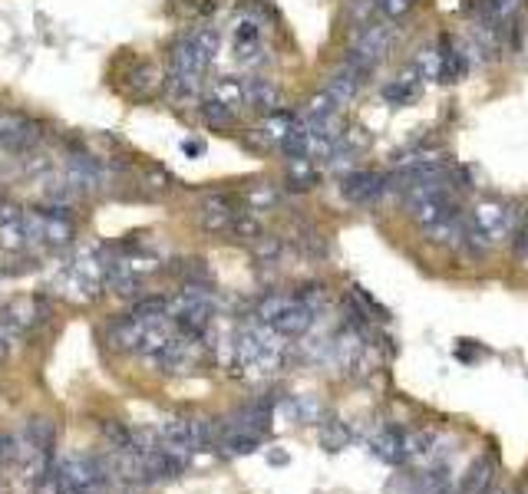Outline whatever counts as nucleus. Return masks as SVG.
<instances>
[{
	"instance_id": "obj_1",
	"label": "nucleus",
	"mask_w": 528,
	"mask_h": 494,
	"mask_svg": "<svg viewBox=\"0 0 528 494\" xmlns=\"http://www.w3.org/2000/svg\"><path fill=\"white\" fill-rule=\"evenodd\" d=\"M221 47V33L218 27L211 23H199L189 33L175 40L169 47V69H179V73H192V77H205L211 67V59L218 57Z\"/></svg>"
},
{
	"instance_id": "obj_2",
	"label": "nucleus",
	"mask_w": 528,
	"mask_h": 494,
	"mask_svg": "<svg viewBox=\"0 0 528 494\" xmlns=\"http://www.w3.org/2000/svg\"><path fill=\"white\" fill-rule=\"evenodd\" d=\"M394 43H396V30L390 23H360L350 40V47H347V67L360 73V77H370L380 63H384L390 53H394Z\"/></svg>"
},
{
	"instance_id": "obj_3",
	"label": "nucleus",
	"mask_w": 528,
	"mask_h": 494,
	"mask_svg": "<svg viewBox=\"0 0 528 494\" xmlns=\"http://www.w3.org/2000/svg\"><path fill=\"white\" fill-rule=\"evenodd\" d=\"M43 133L40 123L20 109H0V152L4 155H30L40 145Z\"/></svg>"
},
{
	"instance_id": "obj_4",
	"label": "nucleus",
	"mask_w": 528,
	"mask_h": 494,
	"mask_svg": "<svg viewBox=\"0 0 528 494\" xmlns=\"http://www.w3.org/2000/svg\"><path fill=\"white\" fill-rule=\"evenodd\" d=\"M231 47H235V59L241 67H261L264 63V27L255 14H241L231 23Z\"/></svg>"
},
{
	"instance_id": "obj_5",
	"label": "nucleus",
	"mask_w": 528,
	"mask_h": 494,
	"mask_svg": "<svg viewBox=\"0 0 528 494\" xmlns=\"http://www.w3.org/2000/svg\"><path fill=\"white\" fill-rule=\"evenodd\" d=\"M63 485L77 494H97L109 478V468L93 455H73L57 468Z\"/></svg>"
},
{
	"instance_id": "obj_6",
	"label": "nucleus",
	"mask_w": 528,
	"mask_h": 494,
	"mask_svg": "<svg viewBox=\"0 0 528 494\" xmlns=\"http://www.w3.org/2000/svg\"><path fill=\"white\" fill-rule=\"evenodd\" d=\"M386 188H390V178L370 169H350L340 178V191L350 205H374Z\"/></svg>"
},
{
	"instance_id": "obj_7",
	"label": "nucleus",
	"mask_w": 528,
	"mask_h": 494,
	"mask_svg": "<svg viewBox=\"0 0 528 494\" xmlns=\"http://www.w3.org/2000/svg\"><path fill=\"white\" fill-rule=\"evenodd\" d=\"M238 211H241L238 201L231 198V195L215 191V195H208L202 201V208H199V224H202V231L221 238V234H231V221H235Z\"/></svg>"
},
{
	"instance_id": "obj_8",
	"label": "nucleus",
	"mask_w": 528,
	"mask_h": 494,
	"mask_svg": "<svg viewBox=\"0 0 528 494\" xmlns=\"http://www.w3.org/2000/svg\"><path fill=\"white\" fill-rule=\"evenodd\" d=\"M298 115L294 113H271L261 119V125L251 133V142L258 145V149H281L284 145V139H288L294 129H298Z\"/></svg>"
},
{
	"instance_id": "obj_9",
	"label": "nucleus",
	"mask_w": 528,
	"mask_h": 494,
	"mask_svg": "<svg viewBox=\"0 0 528 494\" xmlns=\"http://www.w3.org/2000/svg\"><path fill=\"white\" fill-rule=\"evenodd\" d=\"M0 247L4 251H23V247H30L27 215L17 205H4V201H0Z\"/></svg>"
},
{
	"instance_id": "obj_10",
	"label": "nucleus",
	"mask_w": 528,
	"mask_h": 494,
	"mask_svg": "<svg viewBox=\"0 0 528 494\" xmlns=\"http://www.w3.org/2000/svg\"><path fill=\"white\" fill-rule=\"evenodd\" d=\"M162 93L172 105H192V103H199V96H202V77L169 69L162 77Z\"/></svg>"
},
{
	"instance_id": "obj_11",
	"label": "nucleus",
	"mask_w": 528,
	"mask_h": 494,
	"mask_svg": "<svg viewBox=\"0 0 528 494\" xmlns=\"http://www.w3.org/2000/svg\"><path fill=\"white\" fill-rule=\"evenodd\" d=\"M472 221L486 231V238H489L492 244H496L499 238H505V234L512 231V211L502 208L499 201H482L479 208L472 211Z\"/></svg>"
},
{
	"instance_id": "obj_12",
	"label": "nucleus",
	"mask_w": 528,
	"mask_h": 494,
	"mask_svg": "<svg viewBox=\"0 0 528 494\" xmlns=\"http://www.w3.org/2000/svg\"><path fill=\"white\" fill-rule=\"evenodd\" d=\"M245 105L255 109L261 115H271L281 109V89L271 79H261V77H251L245 79Z\"/></svg>"
},
{
	"instance_id": "obj_13",
	"label": "nucleus",
	"mask_w": 528,
	"mask_h": 494,
	"mask_svg": "<svg viewBox=\"0 0 528 494\" xmlns=\"http://www.w3.org/2000/svg\"><path fill=\"white\" fill-rule=\"evenodd\" d=\"M364 86V77L360 73H354V69L347 67H340V69H334L330 73V79H327V86H324V93H330V99H334L337 105H350L357 99V89Z\"/></svg>"
},
{
	"instance_id": "obj_14",
	"label": "nucleus",
	"mask_w": 528,
	"mask_h": 494,
	"mask_svg": "<svg viewBox=\"0 0 528 494\" xmlns=\"http://www.w3.org/2000/svg\"><path fill=\"white\" fill-rule=\"evenodd\" d=\"M314 314L317 310H310V306H304V304L294 300V304H291L288 310H284V314H281L278 320L268 324V326L274 333H281V336H304V333L314 326Z\"/></svg>"
},
{
	"instance_id": "obj_15",
	"label": "nucleus",
	"mask_w": 528,
	"mask_h": 494,
	"mask_svg": "<svg viewBox=\"0 0 528 494\" xmlns=\"http://www.w3.org/2000/svg\"><path fill=\"white\" fill-rule=\"evenodd\" d=\"M374 455L384 458L386 465H403L406 458H410L406 455V432L403 428H396V425L384 428V432L374 438Z\"/></svg>"
},
{
	"instance_id": "obj_16",
	"label": "nucleus",
	"mask_w": 528,
	"mask_h": 494,
	"mask_svg": "<svg viewBox=\"0 0 528 494\" xmlns=\"http://www.w3.org/2000/svg\"><path fill=\"white\" fill-rule=\"evenodd\" d=\"M334 360L340 370L357 372L364 366V340H360V330H344L334 343Z\"/></svg>"
},
{
	"instance_id": "obj_17",
	"label": "nucleus",
	"mask_w": 528,
	"mask_h": 494,
	"mask_svg": "<svg viewBox=\"0 0 528 494\" xmlns=\"http://www.w3.org/2000/svg\"><path fill=\"white\" fill-rule=\"evenodd\" d=\"M145 333V320H135L133 314L123 316V320H116L109 326V346L119 352H135L139 350V340H143Z\"/></svg>"
},
{
	"instance_id": "obj_18",
	"label": "nucleus",
	"mask_w": 528,
	"mask_h": 494,
	"mask_svg": "<svg viewBox=\"0 0 528 494\" xmlns=\"http://www.w3.org/2000/svg\"><path fill=\"white\" fill-rule=\"evenodd\" d=\"M416 93H420V73H416V69H406V73H400V77H396L394 83L384 86V99L390 105L413 103Z\"/></svg>"
},
{
	"instance_id": "obj_19",
	"label": "nucleus",
	"mask_w": 528,
	"mask_h": 494,
	"mask_svg": "<svg viewBox=\"0 0 528 494\" xmlns=\"http://www.w3.org/2000/svg\"><path fill=\"white\" fill-rule=\"evenodd\" d=\"M492 475H496V462H492L489 455H482L479 462L466 471V478H462V485H459V494H486L492 485Z\"/></svg>"
},
{
	"instance_id": "obj_20",
	"label": "nucleus",
	"mask_w": 528,
	"mask_h": 494,
	"mask_svg": "<svg viewBox=\"0 0 528 494\" xmlns=\"http://www.w3.org/2000/svg\"><path fill=\"white\" fill-rule=\"evenodd\" d=\"M199 115H202V123L208 125V129H218V133H225V129H231V125L238 123V113H235L231 105L211 99V96L199 103Z\"/></svg>"
},
{
	"instance_id": "obj_21",
	"label": "nucleus",
	"mask_w": 528,
	"mask_h": 494,
	"mask_svg": "<svg viewBox=\"0 0 528 494\" xmlns=\"http://www.w3.org/2000/svg\"><path fill=\"white\" fill-rule=\"evenodd\" d=\"M27 442L30 452H43V455H53V445H57V425L50 418H30L27 422Z\"/></svg>"
},
{
	"instance_id": "obj_22",
	"label": "nucleus",
	"mask_w": 528,
	"mask_h": 494,
	"mask_svg": "<svg viewBox=\"0 0 528 494\" xmlns=\"http://www.w3.org/2000/svg\"><path fill=\"white\" fill-rule=\"evenodd\" d=\"M261 234H264V224H261L258 211L241 208L238 215H235V221H231V238L245 241V244H255Z\"/></svg>"
},
{
	"instance_id": "obj_23",
	"label": "nucleus",
	"mask_w": 528,
	"mask_h": 494,
	"mask_svg": "<svg viewBox=\"0 0 528 494\" xmlns=\"http://www.w3.org/2000/svg\"><path fill=\"white\" fill-rule=\"evenodd\" d=\"M314 159H288V188L291 191H310L317 185Z\"/></svg>"
},
{
	"instance_id": "obj_24",
	"label": "nucleus",
	"mask_w": 528,
	"mask_h": 494,
	"mask_svg": "<svg viewBox=\"0 0 528 494\" xmlns=\"http://www.w3.org/2000/svg\"><path fill=\"white\" fill-rule=\"evenodd\" d=\"M129 314H133L135 320L155 324V320H165V316H169V300H165V297H135V304Z\"/></svg>"
},
{
	"instance_id": "obj_25",
	"label": "nucleus",
	"mask_w": 528,
	"mask_h": 494,
	"mask_svg": "<svg viewBox=\"0 0 528 494\" xmlns=\"http://www.w3.org/2000/svg\"><path fill=\"white\" fill-rule=\"evenodd\" d=\"M211 99H218V103L231 105L238 113L241 105H245V79H218V83L211 86Z\"/></svg>"
},
{
	"instance_id": "obj_26",
	"label": "nucleus",
	"mask_w": 528,
	"mask_h": 494,
	"mask_svg": "<svg viewBox=\"0 0 528 494\" xmlns=\"http://www.w3.org/2000/svg\"><path fill=\"white\" fill-rule=\"evenodd\" d=\"M294 304V294H268L258 300V310H255V316H258L261 324H274L288 306Z\"/></svg>"
},
{
	"instance_id": "obj_27",
	"label": "nucleus",
	"mask_w": 528,
	"mask_h": 494,
	"mask_svg": "<svg viewBox=\"0 0 528 494\" xmlns=\"http://www.w3.org/2000/svg\"><path fill=\"white\" fill-rule=\"evenodd\" d=\"M103 435H106V442L116 448V452H135V438H133V432L119 422V418H106L103 422Z\"/></svg>"
},
{
	"instance_id": "obj_28",
	"label": "nucleus",
	"mask_w": 528,
	"mask_h": 494,
	"mask_svg": "<svg viewBox=\"0 0 528 494\" xmlns=\"http://www.w3.org/2000/svg\"><path fill=\"white\" fill-rule=\"evenodd\" d=\"M245 205H248L251 211H268L278 205V188L274 185H268V181H258V185H251L248 195H245Z\"/></svg>"
},
{
	"instance_id": "obj_29",
	"label": "nucleus",
	"mask_w": 528,
	"mask_h": 494,
	"mask_svg": "<svg viewBox=\"0 0 528 494\" xmlns=\"http://www.w3.org/2000/svg\"><path fill=\"white\" fill-rule=\"evenodd\" d=\"M251 247H255V261L258 264H281V257H284V241L271 238V234H261Z\"/></svg>"
},
{
	"instance_id": "obj_30",
	"label": "nucleus",
	"mask_w": 528,
	"mask_h": 494,
	"mask_svg": "<svg viewBox=\"0 0 528 494\" xmlns=\"http://www.w3.org/2000/svg\"><path fill=\"white\" fill-rule=\"evenodd\" d=\"M350 428L344 425V422H324V428H320V445L327 448V452H340V448L350 445Z\"/></svg>"
},
{
	"instance_id": "obj_31",
	"label": "nucleus",
	"mask_w": 528,
	"mask_h": 494,
	"mask_svg": "<svg viewBox=\"0 0 528 494\" xmlns=\"http://www.w3.org/2000/svg\"><path fill=\"white\" fill-rule=\"evenodd\" d=\"M436 442H440V435H436L432 428H420L413 435H406V455H413V458L430 455L432 448H436Z\"/></svg>"
},
{
	"instance_id": "obj_32",
	"label": "nucleus",
	"mask_w": 528,
	"mask_h": 494,
	"mask_svg": "<svg viewBox=\"0 0 528 494\" xmlns=\"http://www.w3.org/2000/svg\"><path fill=\"white\" fill-rule=\"evenodd\" d=\"M413 69L420 73L422 79H440V50H436V47H422L420 53H416Z\"/></svg>"
},
{
	"instance_id": "obj_33",
	"label": "nucleus",
	"mask_w": 528,
	"mask_h": 494,
	"mask_svg": "<svg viewBox=\"0 0 528 494\" xmlns=\"http://www.w3.org/2000/svg\"><path fill=\"white\" fill-rule=\"evenodd\" d=\"M225 448H228V455H251V452L258 448V435H248V432H228Z\"/></svg>"
},
{
	"instance_id": "obj_34",
	"label": "nucleus",
	"mask_w": 528,
	"mask_h": 494,
	"mask_svg": "<svg viewBox=\"0 0 528 494\" xmlns=\"http://www.w3.org/2000/svg\"><path fill=\"white\" fill-rule=\"evenodd\" d=\"M294 300H298V304H304V306H310V310H317V306H324L327 290H324V284H304V287H298Z\"/></svg>"
},
{
	"instance_id": "obj_35",
	"label": "nucleus",
	"mask_w": 528,
	"mask_h": 494,
	"mask_svg": "<svg viewBox=\"0 0 528 494\" xmlns=\"http://www.w3.org/2000/svg\"><path fill=\"white\" fill-rule=\"evenodd\" d=\"M374 4L386 20H400L416 7V0H374Z\"/></svg>"
},
{
	"instance_id": "obj_36",
	"label": "nucleus",
	"mask_w": 528,
	"mask_h": 494,
	"mask_svg": "<svg viewBox=\"0 0 528 494\" xmlns=\"http://www.w3.org/2000/svg\"><path fill=\"white\" fill-rule=\"evenodd\" d=\"M17 455H20L17 442H14L10 435H0V465H4V462H14Z\"/></svg>"
},
{
	"instance_id": "obj_37",
	"label": "nucleus",
	"mask_w": 528,
	"mask_h": 494,
	"mask_svg": "<svg viewBox=\"0 0 528 494\" xmlns=\"http://www.w3.org/2000/svg\"><path fill=\"white\" fill-rule=\"evenodd\" d=\"M268 462H271V465H284V462H288V455H284V452H274V455H268Z\"/></svg>"
},
{
	"instance_id": "obj_38",
	"label": "nucleus",
	"mask_w": 528,
	"mask_h": 494,
	"mask_svg": "<svg viewBox=\"0 0 528 494\" xmlns=\"http://www.w3.org/2000/svg\"><path fill=\"white\" fill-rule=\"evenodd\" d=\"M525 224H528V211H525Z\"/></svg>"
}]
</instances>
